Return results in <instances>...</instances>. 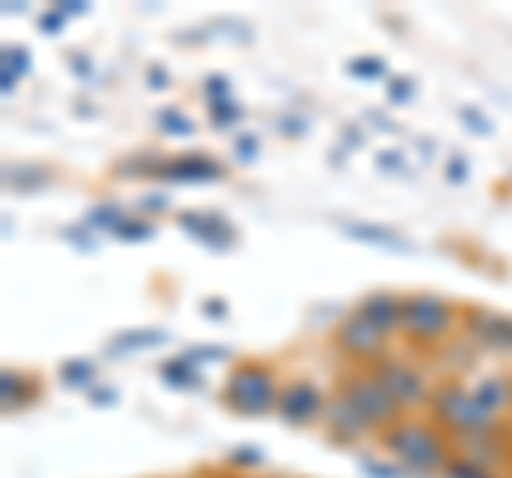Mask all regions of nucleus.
<instances>
[{
    "label": "nucleus",
    "instance_id": "1",
    "mask_svg": "<svg viewBox=\"0 0 512 478\" xmlns=\"http://www.w3.org/2000/svg\"><path fill=\"white\" fill-rule=\"evenodd\" d=\"M380 444L397 466H406L414 474H427V478H444L448 461L457 457L453 440H448L431 419H419V414H406L402 423H393L389 432L380 436Z\"/></svg>",
    "mask_w": 512,
    "mask_h": 478
},
{
    "label": "nucleus",
    "instance_id": "2",
    "mask_svg": "<svg viewBox=\"0 0 512 478\" xmlns=\"http://www.w3.org/2000/svg\"><path fill=\"white\" fill-rule=\"evenodd\" d=\"M427 419L436 423L453 444L474 440V436H491V432L504 427L491 410H483V402H478L474 389L461 376H448L436 385V393H431V402H427Z\"/></svg>",
    "mask_w": 512,
    "mask_h": 478
},
{
    "label": "nucleus",
    "instance_id": "3",
    "mask_svg": "<svg viewBox=\"0 0 512 478\" xmlns=\"http://www.w3.org/2000/svg\"><path fill=\"white\" fill-rule=\"evenodd\" d=\"M222 406H227L235 419H269L278 414V397H282V380L278 372L261 359H239L235 368L222 380Z\"/></svg>",
    "mask_w": 512,
    "mask_h": 478
},
{
    "label": "nucleus",
    "instance_id": "4",
    "mask_svg": "<svg viewBox=\"0 0 512 478\" xmlns=\"http://www.w3.org/2000/svg\"><path fill=\"white\" fill-rule=\"evenodd\" d=\"M333 393H338L342 402L359 414L363 427H367L372 436H384L393 423H402V419H406V410L393 402L389 389L380 385L372 368H350V372H342V376H338V385H333Z\"/></svg>",
    "mask_w": 512,
    "mask_h": 478
},
{
    "label": "nucleus",
    "instance_id": "5",
    "mask_svg": "<svg viewBox=\"0 0 512 478\" xmlns=\"http://www.w3.org/2000/svg\"><path fill=\"white\" fill-rule=\"evenodd\" d=\"M461 316L466 312L453 299H444L436 291H414L406 295V308H402V338H410L414 346H440L453 338Z\"/></svg>",
    "mask_w": 512,
    "mask_h": 478
},
{
    "label": "nucleus",
    "instance_id": "6",
    "mask_svg": "<svg viewBox=\"0 0 512 478\" xmlns=\"http://www.w3.org/2000/svg\"><path fill=\"white\" fill-rule=\"evenodd\" d=\"M372 372L406 414L410 410H427L431 393H436V380L427 376V368L423 363H414V359H406V355H384Z\"/></svg>",
    "mask_w": 512,
    "mask_h": 478
},
{
    "label": "nucleus",
    "instance_id": "7",
    "mask_svg": "<svg viewBox=\"0 0 512 478\" xmlns=\"http://www.w3.org/2000/svg\"><path fill=\"white\" fill-rule=\"evenodd\" d=\"M333 350H338L342 359H350L355 368H376L384 355H393L389 350V333H380L372 321H363V316L350 308L338 325H333Z\"/></svg>",
    "mask_w": 512,
    "mask_h": 478
},
{
    "label": "nucleus",
    "instance_id": "8",
    "mask_svg": "<svg viewBox=\"0 0 512 478\" xmlns=\"http://www.w3.org/2000/svg\"><path fill=\"white\" fill-rule=\"evenodd\" d=\"M329 410V393L308 376L282 380V397H278V419L286 427H320Z\"/></svg>",
    "mask_w": 512,
    "mask_h": 478
},
{
    "label": "nucleus",
    "instance_id": "9",
    "mask_svg": "<svg viewBox=\"0 0 512 478\" xmlns=\"http://www.w3.org/2000/svg\"><path fill=\"white\" fill-rule=\"evenodd\" d=\"M158 180L163 184H218V180H227V167L214 154L188 150V154H167L163 167H158Z\"/></svg>",
    "mask_w": 512,
    "mask_h": 478
},
{
    "label": "nucleus",
    "instance_id": "10",
    "mask_svg": "<svg viewBox=\"0 0 512 478\" xmlns=\"http://www.w3.org/2000/svg\"><path fill=\"white\" fill-rule=\"evenodd\" d=\"M470 342L478 350H491V355H512V316L508 312H491V308H466L461 316Z\"/></svg>",
    "mask_w": 512,
    "mask_h": 478
},
{
    "label": "nucleus",
    "instance_id": "11",
    "mask_svg": "<svg viewBox=\"0 0 512 478\" xmlns=\"http://www.w3.org/2000/svg\"><path fill=\"white\" fill-rule=\"evenodd\" d=\"M175 227H180L184 235H192L197 244H205L210 252H231L239 244V231L214 210H180L175 214Z\"/></svg>",
    "mask_w": 512,
    "mask_h": 478
},
{
    "label": "nucleus",
    "instance_id": "12",
    "mask_svg": "<svg viewBox=\"0 0 512 478\" xmlns=\"http://www.w3.org/2000/svg\"><path fill=\"white\" fill-rule=\"evenodd\" d=\"M338 231L346 239H359V244L367 248H380V252H402V257H410L414 244L402 235V231H393V227H384V222H367V218H342L338 222Z\"/></svg>",
    "mask_w": 512,
    "mask_h": 478
},
{
    "label": "nucleus",
    "instance_id": "13",
    "mask_svg": "<svg viewBox=\"0 0 512 478\" xmlns=\"http://www.w3.org/2000/svg\"><path fill=\"white\" fill-rule=\"evenodd\" d=\"M39 376L35 372H22V368H5L0 372V410H5V419H18L22 410H30L39 402Z\"/></svg>",
    "mask_w": 512,
    "mask_h": 478
},
{
    "label": "nucleus",
    "instance_id": "14",
    "mask_svg": "<svg viewBox=\"0 0 512 478\" xmlns=\"http://www.w3.org/2000/svg\"><path fill=\"white\" fill-rule=\"evenodd\" d=\"M402 308H406V295H393V291H372L355 304L363 321H372L380 333H389V338L402 333Z\"/></svg>",
    "mask_w": 512,
    "mask_h": 478
},
{
    "label": "nucleus",
    "instance_id": "15",
    "mask_svg": "<svg viewBox=\"0 0 512 478\" xmlns=\"http://www.w3.org/2000/svg\"><path fill=\"white\" fill-rule=\"evenodd\" d=\"M320 427H325V436H329L333 444H342V449H350V444H359V440L372 436V432L363 427V419L342 402L338 393H329V410H325V423H320Z\"/></svg>",
    "mask_w": 512,
    "mask_h": 478
},
{
    "label": "nucleus",
    "instance_id": "16",
    "mask_svg": "<svg viewBox=\"0 0 512 478\" xmlns=\"http://www.w3.org/2000/svg\"><path fill=\"white\" fill-rule=\"evenodd\" d=\"M171 333L163 325H137V329H120L107 338V355L111 359H128V355H141V350H154V346H167Z\"/></svg>",
    "mask_w": 512,
    "mask_h": 478
},
{
    "label": "nucleus",
    "instance_id": "17",
    "mask_svg": "<svg viewBox=\"0 0 512 478\" xmlns=\"http://www.w3.org/2000/svg\"><path fill=\"white\" fill-rule=\"evenodd\" d=\"M470 389H474L478 402H483V410H491L500 423L512 414V376H504V372H483V376L470 380Z\"/></svg>",
    "mask_w": 512,
    "mask_h": 478
},
{
    "label": "nucleus",
    "instance_id": "18",
    "mask_svg": "<svg viewBox=\"0 0 512 478\" xmlns=\"http://www.w3.org/2000/svg\"><path fill=\"white\" fill-rule=\"evenodd\" d=\"M56 180V171L47 163H9L5 167V188L18 197H30V193H47Z\"/></svg>",
    "mask_w": 512,
    "mask_h": 478
},
{
    "label": "nucleus",
    "instance_id": "19",
    "mask_svg": "<svg viewBox=\"0 0 512 478\" xmlns=\"http://www.w3.org/2000/svg\"><path fill=\"white\" fill-rule=\"evenodd\" d=\"M158 380H163L167 389H175V393H197L205 385V372L188 355H171V359L158 363Z\"/></svg>",
    "mask_w": 512,
    "mask_h": 478
},
{
    "label": "nucleus",
    "instance_id": "20",
    "mask_svg": "<svg viewBox=\"0 0 512 478\" xmlns=\"http://www.w3.org/2000/svg\"><path fill=\"white\" fill-rule=\"evenodd\" d=\"M56 380H60L64 389H82V393H90L94 385H99V363L86 359V355H73V359H64V363H60Z\"/></svg>",
    "mask_w": 512,
    "mask_h": 478
},
{
    "label": "nucleus",
    "instance_id": "21",
    "mask_svg": "<svg viewBox=\"0 0 512 478\" xmlns=\"http://www.w3.org/2000/svg\"><path fill=\"white\" fill-rule=\"evenodd\" d=\"M26 73H30V47H18V43L0 47V90L13 94V86H18Z\"/></svg>",
    "mask_w": 512,
    "mask_h": 478
},
{
    "label": "nucleus",
    "instance_id": "22",
    "mask_svg": "<svg viewBox=\"0 0 512 478\" xmlns=\"http://www.w3.org/2000/svg\"><path fill=\"white\" fill-rule=\"evenodd\" d=\"M128 218H133V210H124V205H116V201H99V205H90L82 222L94 235H116Z\"/></svg>",
    "mask_w": 512,
    "mask_h": 478
},
{
    "label": "nucleus",
    "instance_id": "23",
    "mask_svg": "<svg viewBox=\"0 0 512 478\" xmlns=\"http://www.w3.org/2000/svg\"><path fill=\"white\" fill-rule=\"evenodd\" d=\"M167 154H154V150H141V154H128L116 163L120 180H158V167H163Z\"/></svg>",
    "mask_w": 512,
    "mask_h": 478
},
{
    "label": "nucleus",
    "instance_id": "24",
    "mask_svg": "<svg viewBox=\"0 0 512 478\" xmlns=\"http://www.w3.org/2000/svg\"><path fill=\"white\" fill-rule=\"evenodd\" d=\"M154 129L163 133V137H192V133H197V124H192L188 111H180V107H163V111L154 116Z\"/></svg>",
    "mask_w": 512,
    "mask_h": 478
},
{
    "label": "nucleus",
    "instance_id": "25",
    "mask_svg": "<svg viewBox=\"0 0 512 478\" xmlns=\"http://www.w3.org/2000/svg\"><path fill=\"white\" fill-rule=\"evenodd\" d=\"M346 73L350 77H359V82H389V65H384L380 56H350L346 60Z\"/></svg>",
    "mask_w": 512,
    "mask_h": 478
},
{
    "label": "nucleus",
    "instance_id": "26",
    "mask_svg": "<svg viewBox=\"0 0 512 478\" xmlns=\"http://www.w3.org/2000/svg\"><path fill=\"white\" fill-rule=\"evenodd\" d=\"M244 116H248V111H244V103H239V99L210 103V124H214V129H222V133L239 129V120H244Z\"/></svg>",
    "mask_w": 512,
    "mask_h": 478
},
{
    "label": "nucleus",
    "instance_id": "27",
    "mask_svg": "<svg viewBox=\"0 0 512 478\" xmlns=\"http://www.w3.org/2000/svg\"><path fill=\"white\" fill-rule=\"evenodd\" d=\"M359 470H363L367 478H427V474H414V470H406V466H397L393 457H389V461H380V457H359Z\"/></svg>",
    "mask_w": 512,
    "mask_h": 478
},
{
    "label": "nucleus",
    "instance_id": "28",
    "mask_svg": "<svg viewBox=\"0 0 512 478\" xmlns=\"http://www.w3.org/2000/svg\"><path fill=\"white\" fill-rule=\"evenodd\" d=\"M265 461V453L256 449V444H235V449L227 453V470L235 474H256V466Z\"/></svg>",
    "mask_w": 512,
    "mask_h": 478
},
{
    "label": "nucleus",
    "instance_id": "29",
    "mask_svg": "<svg viewBox=\"0 0 512 478\" xmlns=\"http://www.w3.org/2000/svg\"><path fill=\"white\" fill-rule=\"evenodd\" d=\"M154 231H158V227H154V218L133 214V218H128L111 239H120V244H146V239H154Z\"/></svg>",
    "mask_w": 512,
    "mask_h": 478
},
{
    "label": "nucleus",
    "instance_id": "30",
    "mask_svg": "<svg viewBox=\"0 0 512 478\" xmlns=\"http://www.w3.org/2000/svg\"><path fill=\"white\" fill-rule=\"evenodd\" d=\"M384 94H389V103H393V107H406V103H414V94H419V82H414V77L393 73L389 82H384Z\"/></svg>",
    "mask_w": 512,
    "mask_h": 478
},
{
    "label": "nucleus",
    "instance_id": "31",
    "mask_svg": "<svg viewBox=\"0 0 512 478\" xmlns=\"http://www.w3.org/2000/svg\"><path fill=\"white\" fill-rule=\"evenodd\" d=\"M444 478H504L500 470H487V466H478V461H466V457H453L448 461V470Z\"/></svg>",
    "mask_w": 512,
    "mask_h": 478
},
{
    "label": "nucleus",
    "instance_id": "32",
    "mask_svg": "<svg viewBox=\"0 0 512 478\" xmlns=\"http://www.w3.org/2000/svg\"><path fill=\"white\" fill-rule=\"evenodd\" d=\"M180 355H188L197 368H205V363H222V359H231V350L227 346H214V342H201V346H188L180 350Z\"/></svg>",
    "mask_w": 512,
    "mask_h": 478
},
{
    "label": "nucleus",
    "instance_id": "33",
    "mask_svg": "<svg viewBox=\"0 0 512 478\" xmlns=\"http://www.w3.org/2000/svg\"><path fill=\"white\" fill-rule=\"evenodd\" d=\"M64 239H69L77 252H94V248H99V235H94L86 222H77V227H64Z\"/></svg>",
    "mask_w": 512,
    "mask_h": 478
},
{
    "label": "nucleus",
    "instance_id": "34",
    "mask_svg": "<svg viewBox=\"0 0 512 478\" xmlns=\"http://www.w3.org/2000/svg\"><path fill=\"white\" fill-rule=\"evenodd\" d=\"M205 99H210V103H222V99H235V94H231V77L227 73H210V77H205Z\"/></svg>",
    "mask_w": 512,
    "mask_h": 478
},
{
    "label": "nucleus",
    "instance_id": "35",
    "mask_svg": "<svg viewBox=\"0 0 512 478\" xmlns=\"http://www.w3.org/2000/svg\"><path fill=\"white\" fill-rule=\"evenodd\" d=\"M256 158H261V141H256L252 133H239V137H235V163L252 167Z\"/></svg>",
    "mask_w": 512,
    "mask_h": 478
},
{
    "label": "nucleus",
    "instance_id": "36",
    "mask_svg": "<svg viewBox=\"0 0 512 478\" xmlns=\"http://www.w3.org/2000/svg\"><path fill=\"white\" fill-rule=\"evenodd\" d=\"M308 129H312L308 116H295V111H282L278 116V133H286V137H308Z\"/></svg>",
    "mask_w": 512,
    "mask_h": 478
},
{
    "label": "nucleus",
    "instance_id": "37",
    "mask_svg": "<svg viewBox=\"0 0 512 478\" xmlns=\"http://www.w3.org/2000/svg\"><path fill=\"white\" fill-rule=\"evenodd\" d=\"M163 210H171V193H146L137 201V214L141 218H158Z\"/></svg>",
    "mask_w": 512,
    "mask_h": 478
},
{
    "label": "nucleus",
    "instance_id": "38",
    "mask_svg": "<svg viewBox=\"0 0 512 478\" xmlns=\"http://www.w3.org/2000/svg\"><path fill=\"white\" fill-rule=\"evenodd\" d=\"M444 180H448V184H466V180H470V158H466V154H453V158H448Z\"/></svg>",
    "mask_w": 512,
    "mask_h": 478
},
{
    "label": "nucleus",
    "instance_id": "39",
    "mask_svg": "<svg viewBox=\"0 0 512 478\" xmlns=\"http://www.w3.org/2000/svg\"><path fill=\"white\" fill-rule=\"evenodd\" d=\"M457 120L466 124V129H474V133H491V129H495V124H491L478 107H461V111H457Z\"/></svg>",
    "mask_w": 512,
    "mask_h": 478
},
{
    "label": "nucleus",
    "instance_id": "40",
    "mask_svg": "<svg viewBox=\"0 0 512 478\" xmlns=\"http://www.w3.org/2000/svg\"><path fill=\"white\" fill-rule=\"evenodd\" d=\"M64 26H69V18H64V13H60L56 5L47 9V13H39V30H43V35H60Z\"/></svg>",
    "mask_w": 512,
    "mask_h": 478
},
{
    "label": "nucleus",
    "instance_id": "41",
    "mask_svg": "<svg viewBox=\"0 0 512 478\" xmlns=\"http://www.w3.org/2000/svg\"><path fill=\"white\" fill-rule=\"evenodd\" d=\"M201 312H205V321H227L231 304L227 299H218V295H210V299H201Z\"/></svg>",
    "mask_w": 512,
    "mask_h": 478
},
{
    "label": "nucleus",
    "instance_id": "42",
    "mask_svg": "<svg viewBox=\"0 0 512 478\" xmlns=\"http://www.w3.org/2000/svg\"><path fill=\"white\" fill-rule=\"evenodd\" d=\"M376 167H380V171H397V175H406V171H410V167H406V158L397 154V150H380V154H376Z\"/></svg>",
    "mask_w": 512,
    "mask_h": 478
},
{
    "label": "nucleus",
    "instance_id": "43",
    "mask_svg": "<svg viewBox=\"0 0 512 478\" xmlns=\"http://www.w3.org/2000/svg\"><path fill=\"white\" fill-rule=\"evenodd\" d=\"M86 397H90L94 406H116V402H120V393H116V389H107V385H94Z\"/></svg>",
    "mask_w": 512,
    "mask_h": 478
},
{
    "label": "nucleus",
    "instance_id": "44",
    "mask_svg": "<svg viewBox=\"0 0 512 478\" xmlns=\"http://www.w3.org/2000/svg\"><path fill=\"white\" fill-rule=\"evenodd\" d=\"M56 9L64 13V18H86V13H90V5H86V0H60Z\"/></svg>",
    "mask_w": 512,
    "mask_h": 478
},
{
    "label": "nucleus",
    "instance_id": "45",
    "mask_svg": "<svg viewBox=\"0 0 512 478\" xmlns=\"http://www.w3.org/2000/svg\"><path fill=\"white\" fill-rule=\"evenodd\" d=\"M146 86H150V90H167V86H171V77H167V69H163V65H154V69L146 73Z\"/></svg>",
    "mask_w": 512,
    "mask_h": 478
},
{
    "label": "nucleus",
    "instance_id": "46",
    "mask_svg": "<svg viewBox=\"0 0 512 478\" xmlns=\"http://www.w3.org/2000/svg\"><path fill=\"white\" fill-rule=\"evenodd\" d=\"M69 65L77 69V77H90V73H94V60L82 56V52H69Z\"/></svg>",
    "mask_w": 512,
    "mask_h": 478
},
{
    "label": "nucleus",
    "instance_id": "47",
    "mask_svg": "<svg viewBox=\"0 0 512 478\" xmlns=\"http://www.w3.org/2000/svg\"><path fill=\"white\" fill-rule=\"evenodd\" d=\"M342 141H346L350 150H355V146H363V129H355V124H346V129H342Z\"/></svg>",
    "mask_w": 512,
    "mask_h": 478
},
{
    "label": "nucleus",
    "instance_id": "48",
    "mask_svg": "<svg viewBox=\"0 0 512 478\" xmlns=\"http://www.w3.org/2000/svg\"><path fill=\"white\" fill-rule=\"evenodd\" d=\"M218 478H261V474H235V470H227V474H218Z\"/></svg>",
    "mask_w": 512,
    "mask_h": 478
},
{
    "label": "nucleus",
    "instance_id": "49",
    "mask_svg": "<svg viewBox=\"0 0 512 478\" xmlns=\"http://www.w3.org/2000/svg\"><path fill=\"white\" fill-rule=\"evenodd\" d=\"M508 444H512V423H508Z\"/></svg>",
    "mask_w": 512,
    "mask_h": 478
},
{
    "label": "nucleus",
    "instance_id": "50",
    "mask_svg": "<svg viewBox=\"0 0 512 478\" xmlns=\"http://www.w3.org/2000/svg\"><path fill=\"white\" fill-rule=\"evenodd\" d=\"M508 478H512V474H508Z\"/></svg>",
    "mask_w": 512,
    "mask_h": 478
}]
</instances>
